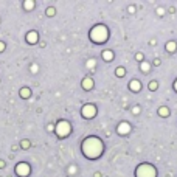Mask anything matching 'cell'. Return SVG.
Here are the masks:
<instances>
[{
	"label": "cell",
	"instance_id": "52a82bcc",
	"mask_svg": "<svg viewBox=\"0 0 177 177\" xmlns=\"http://www.w3.org/2000/svg\"><path fill=\"white\" fill-rule=\"evenodd\" d=\"M117 132H118L120 135H128L129 132H131V124H129V123H126V121L120 123V124H118V128H117Z\"/></svg>",
	"mask_w": 177,
	"mask_h": 177
},
{
	"label": "cell",
	"instance_id": "30bf717a",
	"mask_svg": "<svg viewBox=\"0 0 177 177\" xmlns=\"http://www.w3.org/2000/svg\"><path fill=\"white\" fill-rule=\"evenodd\" d=\"M157 113L160 115L162 118H166V117H169V109L168 107H165V106H162V107H158V110H157Z\"/></svg>",
	"mask_w": 177,
	"mask_h": 177
},
{
	"label": "cell",
	"instance_id": "5bb4252c",
	"mask_svg": "<svg viewBox=\"0 0 177 177\" xmlns=\"http://www.w3.org/2000/svg\"><path fill=\"white\" fill-rule=\"evenodd\" d=\"M140 70H141V71H145V73H148V71L151 70V64H149V62H145V61H143V62H140Z\"/></svg>",
	"mask_w": 177,
	"mask_h": 177
},
{
	"label": "cell",
	"instance_id": "e0dca14e",
	"mask_svg": "<svg viewBox=\"0 0 177 177\" xmlns=\"http://www.w3.org/2000/svg\"><path fill=\"white\" fill-rule=\"evenodd\" d=\"M20 96L22 98H28L30 96V90H28V88H22V90H20Z\"/></svg>",
	"mask_w": 177,
	"mask_h": 177
},
{
	"label": "cell",
	"instance_id": "d4e9b609",
	"mask_svg": "<svg viewBox=\"0 0 177 177\" xmlns=\"http://www.w3.org/2000/svg\"><path fill=\"white\" fill-rule=\"evenodd\" d=\"M31 71H37V65H31Z\"/></svg>",
	"mask_w": 177,
	"mask_h": 177
},
{
	"label": "cell",
	"instance_id": "603a6c76",
	"mask_svg": "<svg viewBox=\"0 0 177 177\" xmlns=\"http://www.w3.org/2000/svg\"><path fill=\"white\" fill-rule=\"evenodd\" d=\"M28 146H30V143L26 141V140H25V141H22V148H28Z\"/></svg>",
	"mask_w": 177,
	"mask_h": 177
},
{
	"label": "cell",
	"instance_id": "3957f363",
	"mask_svg": "<svg viewBox=\"0 0 177 177\" xmlns=\"http://www.w3.org/2000/svg\"><path fill=\"white\" fill-rule=\"evenodd\" d=\"M135 177H157V168L151 163H140L135 169Z\"/></svg>",
	"mask_w": 177,
	"mask_h": 177
},
{
	"label": "cell",
	"instance_id": "cb8c5ba5",
	"mask_svg": "<svg viewBox=\"0 0 177 177\" xmlns=\"http://www.w3.org/2000/svg\"><path fill=\"white\" fill-rule=\"evenodd\" d=\"M3 50H5V44L0 42V51H3Z\"/></svg>",
	"mask_w": 177,
	"mask_h": 177
},
{
	"label": "cell",
	"instance_id": "277c9868",
	"mask_svg": "<svg viewBox=\"0 0 177 177\" xmlns=\"http://www.w3.org/2000/svg\"><path fill=\"white\" fill-rule=\"evenodd\" d=\"M56 134L59 137H67L70 134V123L69 121H64V120L59 121L56 124Z\"/></svg>",
	"mask_w": 177,
	"mask_h": 177
},
{
	"label": "cell",
	"instance_id": "484cf974",
	"mask_svg": "<svg viewBox=\"0 0 177 177\" xmlns=\"http://www.w3.org/2000/svg\"><path fill=\"white\" fill-rule=\"evenodd\" d=\"M173 87H174V90H176V92H177V79H176V81H174V84H173Z\"/></svg>",
	"mask_w": 177,
	"mask_h": 177
},
{
	"label": "cell",
	"instance_id": "9a60e30c",
	"mask_svg": "<svg viewBox=\"0 0 177 177\" xmlns=\"http://www.w3.org/2000/svg\"><path fill=\"white\" fill-rule=\"evenodd\" d=\"M157 87H158V82L157 81H151V82H149V90H157Z\"/></svg>",
	"mask_w": 177,
	"mask_h": 177
},
{
	"label": "cell",
	"instance_id": "2e32d148",
	"mask_svg": "<svg viewBox=\"0 0 177 177\" xmlns=\"http://www.w3.org/2000/svg\"><path fill=\"white\" fill-rule=\"evenodd\" d=\"M115 75H117V76H124L126 75V70L123 67H118L117 70H115Z\"/></svg>",
	"mask_w": 177,
	"mask_h": 177
},
{
	"label": "cell",
	"instance_id": "44dd1931",
	"mask_svg": "<svg viewBox=\"0 0 177 177\" xmlns=\"http://www.w3.org/2000/svg\"><path fill=\"white\" fill-rule=\"evenodd\" d=\"M132 112H134V113H140V107H138V106H135L134 109H132Z\"/></svg>",
	"mask_w": 177,
	"mask_h": 177
},
{
	"label": "cell",
	"instance_id": "8fae6325",
	"mask_svg": "<svg viewBox=\"0 0 177 177\" xmlns=\"http://www.w3.org/2000/svg\"><path fill=\"white\" fill-rule=\"evenodd\" d=\"M26 41L30 44H36L37 42V33L36 31H30L28 34H26Z\"/></svg>",
	"mask_w": 177,
	"mask_h": 177
},
{
	"label": "cell",
	"instance_id": "d6986e66",
	"mask_svg": "<svg viewBox=\"0 0 177 177\" xmlns=\"http://www.w3.org/2000/svg\"><path fill=\"white\" fill-rule=\"evenodd\" d=\"M33 2H25V6H26V9H31V6H33Z\"/></svg>",
	"mask_w": 177,
	"mask_h": 177
},
{
	"label": "cell",
	"instance_id": "7a4b0ae2",
	"mask_svg": "<svg viewBox=\"0 0 177 177\" xmlns=\"http://www.w3.org/2000/svg\"><path fill=\"white\" fill-rule=\"evenodd\" d=\"M88 37H90V41L95 42V44L106 42V41L109 39V30H107V26H104V25H95V26L90 30V34H88Z\"/></svg>",
	"mask_w": 177,
	"mask_h": 177
},
{
	"label": "cell",
	"instance_id": "ffe728a7",
	"mask_svg": "<svg viewBox=\"0 0 177 177\" xmlns=\"http://www.w3.org/2000/svg\"><path fill=\"white\" fill-rule=\"evenodd\" d=\"M87 65H88V67H93V65H95V61H93V59L87 61Z\"/></svg>",
	"mask_w": 177,
	"mask_h": 177
},
{
	"label": "cell",
	"instance_id": "ac0fdd59",
	"mask_svg": "<svg viewBox=\"0 0 177 177\" xmlns=\"http://www.w3.org/2000/svg\"><path fill=\"white\" fill-rule=\"evenodd\" d=\"M143 58H145V56H143V53H137L135 54V59L140 61V62H143Z\"/></svg>",
	"mask_w": 177,
	"mask_h": 177
},
{
	"label": "cell",
	"instance_id": "5b68a950",
	"mask_svg": "<svg viewBox=\"0 0 177 177\" xmlns=\"http://www.w3.org/2000/svg\"><path fill=\"white\" fill-rule=\"evenodd\" d=\"M81 115L84 118H93L96 115V107L93 106V104H86V106H82Z\"/></svg>",
	"mask_w": 177,
	"mask_h": 177
},
{
	"label": "cell",
	"instance_id": "7c38bea8",
	"mask_svg": "<svg viewBox=\"0 0 177 177\" xmlns=\"http://www.w3.org/2000/svg\"><path fill=\"white\" fill-rule=\"evenodd\" d=\"M82 87H84L86 90H90V88L93 87V81L90 78H84L82 79Z\"/></svg>",
	"mask_w": 177,
	"mask_h": 177
},
{
	"label": "cell",
	"instance_id": "ba28073f",
	"mask_svg": "<svg viewBox=\"0 0 177 177\" xmlns=\"http://www.w3.org/2000/svg\"><path fill=\"white\" fill-rule=\"evenodd\" d=\"M129 88H131L132 92H140L141 90V82L138 81V79H132L129 82Z\"/></svg>",
	"mask_w": 177,
	"mask_h": 177
},
{
	"label": "cell",
	"instance_id": "9c48e42d",
	"mask_svg": "<svg viewBox=\"0 0 177 177\" xmlns=\"http://www.w3.org/2000/svg\"><path fill=\"white\" fill-rule=\"evenodd\" d=\"M165 50H166L168 53H174L177 50V44L174 41H169V42H166V45H165Z\"/></svg>",
	"mask_w": 177,
	"mask_h": 177
},
{
	"label": "cell",
	"instance_id": "8992f818",
	"mask_svg": "<svg viewBox=\"0 0 177 177\" xmlns=\"http://www.w3.org/2000/svg\"><path fill=\"white\" fill-rule=\"evenodd\" d=\"M16 173L20 177H26L30 174V165L28 163H19L17 166H16Z\"/></svg>",
	"mask_w": 177,
	"mask_h": 177
},
{
	"label": "cell",
	"instance_id": "4fadbf2b",
	"mask_svg": "<svg viewBox=\"0 0 177 177\" xmlns=\"http://www.w3.org/2000/svg\"><path fill=\"white\" fill-rule=\"evenodd\" d=\"M101 56H103V59H104V61H112V59H113V53L110 51V50H104Z\"/></svg>",
	"mask_w": 177,
	"mask_h": 177
},
{
	"label": "cell",
	"instance_id": "7402d4cb",
	"mask_svg": "<svg viewBox=\"0 0 177 177\" xmlns=\"http://www.w3.org/2000/svg\"><path fill=\"white\" fill-rule=\"evenodd\" d=\"M157 14L163 16V14H165V9H163V8H158V9H157Z\"/></svg>",
	"mask_w": 177,
	"mask_h": 177
},
{
	"label": "cell",
	"instance_id": "6da1fadb",
	"mask_svg": "<svg viewBox=\"0 0 177 177\" xmlns=\"http://www.w3.org/2000/svg\"><path fill=\"white\" fill-rule=\"evenodd\" d=\"M81 151L87 158L95 160V158H99V156L103 154L104 145L98 137H87L81 145Z\"/></svg>",
	"mask_w": 177,
	"mask_h": 177
}]
</instances>
